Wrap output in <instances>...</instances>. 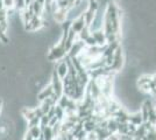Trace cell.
<instances>
[{
  "label": "cell",
  "mask_w": 156,
  "mask_h": 140,
  "mask_svg": "<svg viewBox=\"0 0 156 140\" xmlns=\"http://www.w3.org/2000/svg\"><path fill=\"white\" fill-rule=\"evenodd\" d=\"M98 7L87 5L62 25L47 55L52 62L50 81L37 104L22 110L23 140H156V73L137 80L155 103L146 100L135 112L119 103L113 83L124 64L121 11L110 1L103 26L92 29Z\"/></svg>",
  "instance_id": "1"
}]
</instances>
